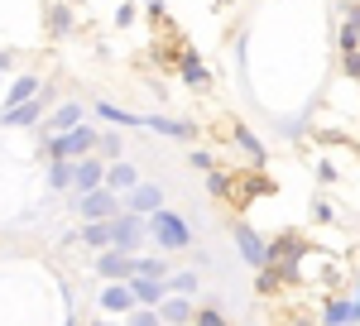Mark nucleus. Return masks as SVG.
Here are the masks:
<instances>
[{
  "label": "nucleus",
  "instance_id": "obj_3",
  "mask_svg": "<svg viewBox=\"0 0 360 326\" xmlns=\"http://www.w3.org/2000/svg\"><path fill=\"white\" fill-rule=\"evenodd\" d=\"M77 211H82V221H111L115 211H125V202L115 197V188H91L77 192Z\"/></svg>",
  "mask_w": 360,
  "mask_h": 326
},
{
  "label": "nucleus",
  "instance_id": "obj_8",
  "mask_svg": "<svg viewBox=\"0 0 360 326\" xmlns=\"http://www.w3.org/2000/svg\"><path fill=\"white\" fill-rule=\"evenodd\" d=\"M125 207H130V211H144V216H154V211L164 207V188H159V183H139V188L125 192Z\"/></svg>",
  "mask_w": 360,
  "mask_h": 326
},
{
  "label": "nucleus",
  "instance_id": "obj_6",
  "mask_svg": "<svg viewBox=\"0 0 360 326\" xmlns=\"http://www.w3.org/2000/svg\"><path fill=\"white\" fill-rule=\"evenodd\" d=\"M44 106H49V91L34 96V101H25V106H5L0 110V125H5V130H15V125H39V120H44Z\"/></svg>",
  "mask_w": 360,
  "mask_h": 326
},
{
  "label": "nucleus",
  "instance_id": "obj_26",
  "mask_svg": "<svg viewBox=\"0 0 360 326\" xmlns=\"http://www.w3.org/2000/svg\"><path fill=\"white\" fill-rule=\"evenodd\" d=\"M168 288H173V293H183V298H188V293H197V273H178V278H173V283H168Z\"/></svg>",
  "mask_w": 360,
  "mask_h": 326
},
{
  "label": "nucleus",
  "instance_id": "obj_20",
  "mask_svg": "<svg viewBox=\"0 0 360 326\" xmlns=\"http://www.w3.org/2000/svg\"><path fill=\"white\" fill-rule=\"evenodd\" d=\"M144 130H159V135H173V139H193L197 135V125H188V120H164V115H149Z\"/></svg>",
  "mask_w": 360,
  "mask_h": 326
},
{
  "label": "nucleus",
  "instance_id": "obj_9",
  "mask_svg": "<svg viewBox=\"0 0 360 326\" xmlns=\"http://www.w3.org/2000/svg\"><path fill=\"white\" fill-rule=\"evenodd\" d=\"M130 288H135L139 302H149V307H159L168 298V283H159V273H130Z\"/></svg>",
  "mask_w": 360,
  "mask_h": 326
},
{
  "label": "nucleus",
  "instance_id": "obj_35",
  "mask_svg": "<svg viewBox=\"0 0 360 326\" xmlns=\"http://www.w3.org/2000/svg\"><path fill=\"white\" fill-rule=\"evenodd\" d=\"M221 5H231V0H221Z\"/></svg>",
  "mask_w": 360,
  "mask_h": 326
},
{
  "label": "nucleus",
  "instance_id": "obj_22",
  "mask_svg": "<svg viewBox=\"0 0 360 326\" xmlns=\"http://www.w3.org/2000/svg\"><path fill=\"white\" fill-rule=\"evenodd\" d=\"M96 115H101V120H111V125H149V115L120 110V106H111V101H101V106H96Z\"/></svg>",
  "mask_w": 360,
  "mask_h": 326
},
{
  "label": "nucleus",
  "instance_id": "obj_11",
  "mask_svg": "<svg viewBox=\"0 0 360 326\" xmlns=\"http://www.w3.org/2000/svg\"><path fill=\"white\" fill-rule=\"evenodd\" d=\"M72 125H82V101H68L63 110H53V115L44 120V139L63 135V130H72Z\"/></svg>",
  "mask_w": 360,
  "mask_h": 326
},
{
  "label": "nucleus",
  "instance_id": "obj_27",
  "mask_svg": "<svg viewBox=\"0 0 360 326\" xmlns=\"http://www.w3.org/2000/svg\"><path fill=\"white\" fill-rule=\"evenodd\" d=\"M341 72L360 82V48H351V53H341Z\"/></svg>",
  "mask_w": 360,
  "mask_h": 326
},
{
  "label": "nucleus",
  "instance_id": "obj_28",
  "mask_svg": "<svg viewBox=\"0 0 360 326\" xmlns=\"http://www.w3.org/2000/svg\"><path fill=\"white\" fill-rule=\"evenodd\" d=\"M139 273H159V278H164L168 264H164V259H154V254H139Z\"/></svg>",
  "mask_w": 360,
  "mask_h": 326
},
{
  "label": "nucleus",
  "instance_id": "obj_21",
  "mask_svg": "<svg viewBox=\"0 0 360 326\" xmlns=\"http://www.w3.org/2000/svg\"><path fill=\"white\" fill-rule=\"evenodd\" d=\"M34 96H39V77L29 72V77H20L10 91H5V106H25V101H34Z\"/></svg>",
  "mask_w": 360,
  "mask_h": 326
},
{
  "label": "nucleus",
  "instance_id": "obj_36",
  "mask_svg": "<svg viewBox=\"0 0 360 326\" xmlns=\"http://www.w3.org/2000/svg\"><path fill=\"white\" fill-rule=\"evenodd\" d=\"M72 5H77V0H72Z\"/></svg>",
  "mask_w": 360,
  "mask_h": 326
},
{
  "label": "nucleus",
  "instance_id": "obj_23",
  "mask_svg": "<svg viewBox=\"0 0 360 326\" xmlns=\"http://www.w3.org/2000/svg\"><path fill=\"white\" fill-rule=\"evenodd\" d=\"M159 312H164V322H193V307H188V302L178 298V302H159Z\"/></svg>",
  "mask_w": 360,
  "mask_h": 326
},
{
  "label": "nucleus",
  "instance_id": "obj_31",
  "mask_svg": "<svg viewBox=\"0 0 360 326\" xmlns=\"http://www.w3.org/2000/svg\"><path fill=\"white\" fill-rule=\"evenodd\" d=\"M193 168H202V173H212V154H207V149H193Z\"/></svg>",
  "mask_w": 360,
  "mask_h": 326
},
{
  "label": "nucleus",
  "instance_id": "obj_16",
  "mask_svg": "<svg viewBox=\"0 0 360 326\" xmlns=\"http://www.w3.org/2000/svg\"><path fill=\"white\" fill-rule=\"evenodd\" d=\"M106 188H115V192H130V188H139V173L130 168V163H106Z\"/></svg>",
  "mask_w": 360,
  "mask_h": 326
},
{
  "label": "nucleus",
  "instance_id": "obj_29",
  "mask_svg": "<svg viewBox=\"0 0 360 326\" xmlns=\"http://www.w3.org/2000/svg\"><path fill=\"white\" fill-rule=\"evenodd\" d=\"M96 149H101V154H106V159H120V135H101V144H96Z\"/></svg>",
  "mask_w": 360,
  "mask_h": 326
},
{
  "label": "nucleus",
  "instance_id": "obj_19",
  "mask_svg": "<svg viewBox=\"0 0 360 326\" xmlns=\"http://www.w3.org/2000/svg\"><path fill=\"white\" fill-rule=\"evenodd\" d=\"M82 244H91V249L115 244V226H111V221H86V226H82Z\"/></svg>",
  "mask_w": 360,
  "mask_h": 326
},
{
  "label": "nucleus",
  "instance_id": "obj_7",
  "mask_svg": "<svg viewBox=\"0 0 360 326\" xmlns=\"http://www.w3.org/2000/svg\"><path fill=\"white\" fill-rule=\"evenodd\" d=\"M96 273H101V278H130V273H139V259L130 254V249H120V244H115L111 254H101V259H96Z\"/></svg>",
  "mask_w": 360,
  "mask_h": 326
},
{
  "label": "nucleus",
  "instance_id": "obj_15",
  "mask_svg": "<svg viewBox=\"0 0 360 326\" xmlns=\"http://www.w3.org/2000/svg\"><path fill=\"white\" fill-rule=\"evenodd\" d=\"M72 25H77V20H72V0L49 5V34H53V39H68V34H72Z\"/></svg>",
  "mask_w": 360,
  "mask_h": 326
},
{
  "label": "nucleus",
  "instance_id": "obj_30",
  "mask_svg": "<svg viewBox=\"0 0 360 326\" xmlns=\"http://www.w3.org/2000/svg\"><path fill=\"white\" fill-rule=\"evenodd\" d=\"M197 322H202V326H226V317L217 312V307H202V312H197Z\"/></svg>",
  "mask_w": 360,
  "mask_h": 326
},
{
  "label": "nucleus",
  "instance_id": "obj_24",
  "mask_svg": "<svg viewBox=\"0 0 360 326\" xmlns=\"http://www.w3.org/2000/svg\"><path fill=\"white\" fill-rule=\"evenodd\" d=\"M207 188L217 192V197H231V192H236V188H231V173H221V168H212V173H207Z\"/></svg>",
  "mask_w": 360,
  "mask_h": 326
},
{
  "label": "nucleus",
  "instance_id": "obj_17",
  "mask_svg": "<svg viewBox=\"0 0 360 326\" xmlns=\"http://www.w3.org/2000/svg\"><path fill=\"white\" fill-rule=\"evenodd\" d=\"M49 188H77V159H53V168H49Z\"/></svg>",
  "mask_w": 360,
  "mask_h": 326
},
{
  "label": "nucleus",
  "instance_id": "obj_4",
  "mask_svg": "<svg viewBox=\"0 0 360 326\" xmlns=\"http://www.w3.org/2000/svg\"><path fill=\"white\" fill-rule=\"evenodd\" d=\"M111 226H115V244H120V249H130V254H135L139 240L149 235V226H144V211H130V207H125V211H115Z\"/></svg>",
  "mask_w": 360,
  "mask_h": 326
},
{
  "label": "nucleus",
  "instance_id": "obj_34",
  "mask_svg": "<svg viewBox=\"0 0 360 326\" xmlns=\"http://www.w3.org/2000/svg\"><path fill=\"white\" fill-rule=\"evenodd\" d=\"M351 322H360V293H356V302H351Z\"/></svg>",
  "mask_w": 360,
  "mask_h": 326
},
{
  "label": "nucleus",
  "instance_id": "obj_5",
  "mask_svg": "<svg viewBox=\"0 0 360 326\" xmlns=\"http://www.w3.org/2000/svg\"><path fill=\"white\" fill-rule=\"evenodd\" d=\"M236 244H240V259H245V264H255V269H264V264H269V240H264V235H255L245 221H236Z\"/></svg>",
  "mask_w": 360,
  "mask_h": 326
},
{
  "label": "nucleus",
  "instance_id": "obj_10",
  "mask_svg": "<svg viewBox=\"0 0 360 326\" xmlns=\"http://www.w3.org/2000/svg\"><path fill=\"white\" fill-rule=\"evenodd\" d=\"M135 302L139 298H135V288H130V278H125V283H111V288H101V307H106V312H120V317H125Z\"/></svg>",
  "mask_w": 360,
  "mask_h": 326
},
{
  "label": "nucleus",
  "instance_id": "obj_32",
  "mask_svg": "<svg viewBox=\"0 0 360 326\" xmlns=\"http://www.w3.org/2000/svg\"><path fill=\"white\" fill-rule=\"evenodd\" d=\"M115 25H120V29L135 25V5H120V10H115Z\"/></svg>",
  "mask_w": 360,
  "mask_h": 326
},
{
  "label": "nucleus",
  "instance_id": "obj_1",
  "mask_svg": "<svg viewBox=\"0 0 360 326\" xmlns=\"http://www.w3.org/2000/svg\"><path fill=\"white\" fill-rule=\"evenodd\" d=\"M96 144H101V130H86V125H72V130H63V135L44 139L49 159H86Z\"/></svg>",
  "mask_w": 360,
  "mask_h": 326
},
{
  "label": "nucleus",
  "instance_id": "obj_2",
  "mask_svg": "<svg viewBox=\"0 0 360 326\" xmlns=\"http://www.w3.org/2000/svg\"><path fill=\"white\" fill-rule=\"evenodd\" d=\"M149 235L164 244V249H193V230H188V221L173 216V211H164V207L149 216Z\"/></svg>",
  "mask_w": 360,
  "mask_h": 326
},
{
  "label": "nucleus",
  "instance_id": "obj_12",
  "mask_svg": "<svg viewBox=\"0 0 360 326\" xmlns=\"http://www.w3.org/2000/svg\"><path fill=\"white\" fill-rule=\"evenodd\" d=\"M341 15H346L341 20V53H351V48H360V0H346Z\"/></svg>",
  "mask_w": 360,
  "mask_h": 326
},
{
  "label": "nucleus",
  "instance_id": "obj_33",
  "mask_svg": "<svg viewBox=\"0 0 360 326\" xmlns=\"http://www.w3.org/2000/svg\"><path fill=\"white\" fill-rule=\"evenodd\" d=\"M164 15H168V10H164V0H149V20H154V29L164 25Z\"/></svg>",
  "mask_w": 360,
  "mask_h": 326
},
{
  "label": "nucleus",
  "instance_id": "obj_13",
  "mask_svg": "<svg viewBox=\"0 0 360 326\" xmlns=\"http://www.w3.org/2000/svg\"><path fill=\"white\" fill-rule=\"evenodd\" d=\"M178 77L188 82V86H197V91H212V72L197 63V53H183V58H178Z\"/></svg>",
  "mask_w": 360,
  "mask_h": 326
},
{
  "label": "nucleus",
  "instance_id": "obj_14",
  "mask_svg": "<svg viewBox=\"0 0 360 326\" xmlns=\"http://www.w3.org/2000/svg\"><path fill=\"white\" fill-rule=\"evenodd\" d=\"M101 183H106V163L91 159V154L77 159V192H91V188H101Z\"/></svg>",
  "mask_w": 360,
  "mask_h": 326
},
{
  "label": "nucleus",
  "instance_id": "obj_25",
  "mask_svg": "<svg viewBox=\"0 0 360 326\" xmlns=\"http://www.w3.org/2000/svg\"><path fill=\"white\" fill-rule=\"evenodd\" d=\"M327 322L341 326V322H351V298H336L332 307H327Z\"/></svg>",
  "mask_w": 360,
  "mask_h": 326
},
{
  "label": "nucleus",
  "instance_id": "obj_18",
  "mask_svg": "<svg viewBox=\"0 0 360 326\" xmlns=\"http://www.w3.org/2000/svg\"><path fill=\"white\" fill-rule=\"evenodd\" d=\"M231 139H236V144H240V149H245V154H250V163H255V168H264V144H259V139L250 135V130H245V125H240V120L231 125Z\"/></svg>",
  "mask_w": 360,
  "mask_h": 326
}]
</instances>
